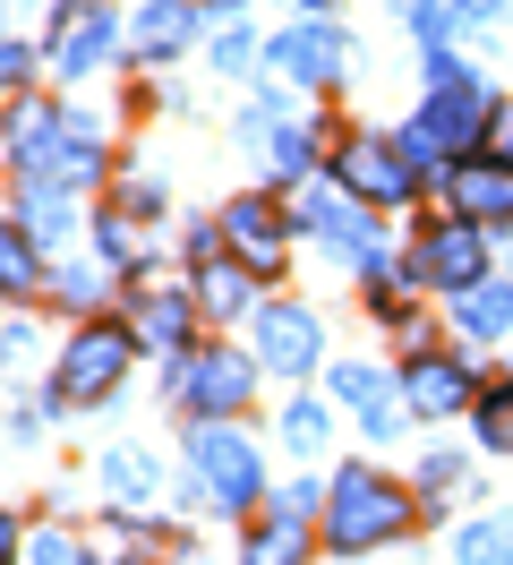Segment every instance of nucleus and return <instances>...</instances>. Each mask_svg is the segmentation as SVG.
I'll use <instances>...</instances> for the list:
<instances>
[{"label": "nucleus", "instance_id": "20", "mask_svg": "<svg viewBox=\"0 0 513 565\" xmlns=\"http://www.w3.org/2000/svg\"><path fill=\"white\" fill-rule=\"evenodd\" d=\"M248 275H257V266H223V257H205L189 291H197L205 318H239V309H248Z\"/></svg>", "mask_w": 513, "mask_h": 565}, {"label": "nucleus", "instance_id": "8", "mask_svg": "<svg viewBox=\"0 0 513 565\" xmlns=\"http://www.w3.org/2000/svg\"><path fill=\"white\" fill-rule=\"evenodd\" d=\"M403 403H410V420H453V412H479V377L453 352H410Z\"/></svg>", "mask_w": 513, "mask_h": 565}, {"label": "nucleus", "instance_id": "2", "mask_svg": "<svg viewBox=\"0 0 513 565\" xmlns=\"http://www.w3.org/2000/svg\"><path fill=\"white\" fill-rule=\"evenodd\" d=\"M189 471H197V505L214 514H248L266 489V462L232 420H189Z\"/></svg>", "mask_w": 513, "mask_h": 565}, {"label": "nucleus", "instance_id": "30", "mask_svg": "<svg viewBox=\"0 0 513 565\" xmlns=\"http://www.w3.org/2000/svg\"><path fill=\"white\" fill-rule=\"evenodd\" d=\"M453 480H462V462H453V455H428V471H419V489H428V497H453Z\"/></svg>", "mask_w": 513, "mask_h": 565}, {"label": "nucleus", "instance_id": "33", "mask_svg": "<svg viewBox=\"0 0 513 565\" xmlns=\"http://www.w3.org/2000/svg\"><path fill=\"white\" fill-rule=\"evenodd\" d=\"M205 9H232V0H205Z\"/></svg>", "mask_w": 513, "mask_h": 565}, {"label": "nucleus", "instance_id": "14", "mask_svg": "<svg viewBox=\"0 0 513 565\" xmlns=\"http://www.w3.org/2000/svg\"><path fill=\"white\" fill-rule=\"evenodd\" d=\"M453 206L471 214V223H513V163H496V154L462 163L453 172Z\"/></svg>", "mask_w": 513, "mask_h": 565}, {"label": "nucleus", "instance_id": "28", "mask_svg": "<svg viewBox=\"0 0 513 565\" xmlns=\"http://www.w3.org/2000/svg\"><path fill=\"white\" fill-rule=\"evenodd\" d=\"M137 223H146L137 206H111V214H103V257H111V266H137Z\"/></svg>", "mask_w": 513, "mask_h": 565}, {"label": "nucleus", "instance_id": "10", "mask_svg": "<svg viewBox=\"0 0 513 565\" xmlns=\"http://www.w3.org/2000/svg\"><path fill=\"white\" fill-rule=\"evenodd\" d=\"M223 241L239 248V266L282 275V241H291V223H282L274 198H232V206H223Z\"/></svg>", "mask_w": 513, "mask_h": 565}, {"label": "nucleus", "instance_id": "12", "mask_svg": "<svg viewBox=\"0 0 513 565\" xmlns=\"http://www.w3.org/2000/svg\"><path fill=\"white\" fill-rule=\"evenodd\" d=\"M111 35H120V26H111V9H103V0H68L61 26H52V70H61V77H86L103 52H111Z\"/></svg>", "mask_w": 513, "mask_h": 565}, {"label": "nucleus", "instance_id": "32", "mask_svg": "<svg viewBox=\"0 0 513 565\" xmlns=\"http://www.w3.org/2000/svg\"><path fill=\"white\" fill-rule=\"evenodd\" d=\"M488 154L513 163V104H496V120H488Z\"/></svg>", "mask_w": 513, "mask_h": 565}, {"label": "nucleus", "instance_id": "26", "mask_svg": "<svg viewBox=\"0 0 513 565\" xmlns=\"http://www.w3.org/2000/svg\"><path fill=\"white\" fill-rule=\"evenodd\" d=\"M462 565H513V523H471L462 531Z\"/></svg>", "mask_w": 513, "mask_h": 565}, {"label": "nucleus", "instance_id": "5", "mask_svg": "<svg viewBox=\"0 0 513 565\" xmlns=\"http://www.w3.org/2000/svg\"><path fill=\"white\" fill-rule=\"evenodd\" d=\"M410 275L428 282V291H479V282H488V232H479L471 214L437 223L428 241L410 248Z\"/></svg>", "mask_w": 513, "mask_h": 565}, {"label": "nucleus", "instance_id": "27", "mask_svg": "<svg viewBox=\"0 0 513 565\" xmlns=\"http://www.w3.org/2000/svg\"><path fill=\"white\" fill-rule=\"evenodd\" d=\"M479 446H496V455H513V394H479Z\"/></svg>", "mask_w": 513, "mask_h": 565}, {"label": "nucleus", "instance_id": "29", "mask_svg": "<svg viewBox=\"0 0 513 565\" xmlns=\"http://www.w3.org/2000/svg\"><path fill=\"white\" fill-rule=\"evenodd\" d=\"M26 565H86V548H77L68 531H34V540H26Z\"/></svg>", "mask_w": 513, "mask_h": 565}, {"label": "nucleus", "instance_id": "22", "mask_svg": "<svg viewBox=\"0 0 513 565\" xmlns=\"http://www.w3.org/2000/svg\"><path fill=\"white\" fill-rule=\"evenodd\" d=\"M18 223H26L34 241H68V232H77V206H68L52 180H26V206H18Z\"/></svg>", "mask_w": 513, "mask_h": 565}, {"label": "nucleus", "instance_id": "31", "mask_svg": "<svg viewBox=\"0 0 513 565\" xmlns=\"http://www.w3.org/2000/svg\"><path fill=\"white\" fill-rule=\"evenodd\" d=\"M239 61H248V26H223L214 35V70H239Z\"/></svg>", "mask_w": 513, "mask_h": 565}, {"label": "nucleus", "instance_id": "18", "mask_svg": "<svg viewBox=\"0 0 513 565\" xmlns=\"http://www.w3.org/2000/svg\"><path fill=\"white\" fill-rule=\"evenodd\" d=\"M197 26V0H146L137 9V61H171Z\"/></svg>", "mask_w": 513, "mask_h": 565}, {"label": "nucleus", "instance_id": "15", "mask_svg": "<svg viewBox=\"0 0 513 565\" xmlns=\"http://www.w3.org/2000/svg\"><path fill=\"white\" fill-rule=\"evenodd\" d=\"M197 334V291H146L137 300V343L146 352H180Z\"/></svg>", "mask_w": 513, "mask_h": 565}, {"label": "nucleus", "instance_id": "16", "mask_svg": "<svg viewBox=\"0 0 513 565\" xmlns=\"http://www.w3.org/2000/svg\"><path fill=\"white\" fill-rule=\"evenodd\" d=\"M453 334L462 343H496V334H513V282H479V291H453Z\"/></svg>", "mask_w": 513, "mask_h": 565}, {"label": "nucleus", "instance_id": "13", "mask_svg": "<svg viewBox=\"0 0 513 565\" xmlns=\"http://www.w3.org/2000/svg\"><path fill=\"white\" fill-rule=\"evenodd\" d=\"M334 403H351V412L368 420V437H394V428H403V386L376 377V369H360V360L334 369Z\"/></svg>", "mask_w": 513, "mask_h": 565}, {"label": "nucleus", "instance_id": "24", "mask_svg": "<svg viewBox=\"0 0 513 565\" xmlns=\"http://www.w3.org/2000/svg\"><path fill=\"white\" fill-rule=\"evenodd\" d=\"M0 282H9V291H34V282H43V266H34V232H26V223H9V232H0Z\"/></svg>", "mask_w": 513, "mask_h": 565}, {"label": "nucleus", "instance_id": "7", "mask_svg": "<svg viewBox=\"0 0 513 565\" xmlns=\"http://www.w3.org/2000/svg\"><path fill=\"white\" fill-rule=\"evenodd\" d=\"M274 70L300 77V86H334V77L360 70V43L342 35V26H325V18H308L291 35H274Z\"/></svg>", "mask_w": 513, "mask_h": 565}, {"label": "nucleus", "instance_id": "11", "mask_svg": "<svg viewBox=\"0 0 513 565\" xmlns=\"http://www.w3.org/2000/svg\"><path fill=\"white\" fill-rule=\"evenodd\" d=\"M257 360H266L274 377H308V369H317V318L291 309V300L257 309Z\"/></svg>", "mask_w": 513, "mask_h": 565}, {"label": "nucleus", "instance_id": "36", "mask_svg": "<svg viewBox=\"0 0 513 565\" xmlns=\"http://www.w3.org/2000/svg\"><path fill=\"white\" fill-rule=\"evenodd\" d=\"M189 565H197V557H189Z\"/></svg>", "mask_w": 513, "mask_h": 565}, {"label": "nucleus", "instance_id": "19", "mask_svg": "<svg viewBox=\"0 0 513 565\" xmlns=\"http://www.w3.org/2000/svg\"><path fill=\"white\" fill-rule=\"evenodd\" d=\"M239 565H308V523H300V514L257 523V531H248V548H239Z\"/></svg>", "mask_w": 513, "mask_h": 565}, {"label": "nucleus", "instance_id": "4", "mask_svg": "<svg viewBox=\"0 0 513 565\" xmlns=\"http://www.w3.org/2000/svg\"><path fill=\"white\" fill-rule=\"evenodd\" d=\"M334 180L360 198V206H403L410 180H419V163H410L403 138H385V129H360V138L334 146Z\"/></svg>", "mask_w": 513, "mask_h": 565}, {"label": "nucleus", "instance_id": "1", "mask_svg": "<svg viewBox=\"0 0 513 565\" xmlns=\"http://www.w3.org/2000/svg\"><path fill=\"white\" fill-rule=\"evenodd\" d=\"M410 523H419V505H410L403 480H385L376 462H342L334 471V489H325V548L376 557V548H394Z\"/></svg>", "mask_w": 513, "mask_h": 565}, {"label": "nucleus", "instance_id": "34", "mask_svg": "<svg viewBox=\"0 0 513 565\" xmlns=\"http://www.w3.org/2000/svg\"><path fill=\"white\" fill-rule=\"evenodd\" d=\"M18 9H43V0H18Z\"/></svg>", "mask_w": 513, "mask_h": 565}, {"label": "nucleus", "instance_id": "3", "mask_svg": "<svg viewBox=\"0 0 513 565\" xmlns=\"http://www.w3.org/2000/svg\"><path fill=\"white\" fill-rule=\"evenodd\" d=\"M137 352H146L137 326H77L68 352H61V369H52V403H61V412H95L103 394L129 377Z\"/></svg>", "mask_w": 513, "mask_h": 565}, {"label": "nucleus", "instance_id": "23", "mask_svg": "<svg viewBox=\"0 0 513 565\" xmlns=\"http://www.w3.org/2000/svg\"><path fill=\"white\" fill-rule=\"evenodd\" d=\"M52 138H61V120L43 104H18V120H9V154H18V172H34L43 154H52Z\"/></svg>", "mask_w": 513, "mask_h": 565}, {"label": "nucleus", "instance_id": "35", "mask_svg": "<svg viewBox=\"0 0 513 565\" xmlns=\"http://www.w3.org/2000/svg\"><path fill=\"white\" fill-rule=\"evenodd\" d=\"M308 9H325V0H308Z\"/></svg>", "mask_w": 513, "mask_h": 565}, {"label": "nucleus", "instance_id": "6", "mask_svg": "<svg viewBox=\"0 0 513 565\" xmlns=\"http://www.w3.org/2000/svg\"><path fill=\"white\" fill-rule=\"evenodd\" d=\"M248 386H257V369H248L232 343H205V352L180 360V403H189V412H205V420L248 412Z\"/></svg>", "mask_w": 513, "mask_h": 565}, {"label": "nucleus", "instance_id": "25", "mask_svg": "<svg viewBox=\"0 0 513 565\" xmlns=\"http://www.w3.org/2000/svg\"><path fill=\"white\" fill-rule=\"evenodd\" d=\"M325 437H334V420L317 403H282V446L291 455H325Z\"/></svg>", "mask_w": 513, "mask_h": 565}, {"label": "nucleus", "instance_id": "21", "mask_svg": "<svg viewBox=\"0 0 513 565\" xmlns=\"http://www.w3.org/2000/svg\"><path fill=\"white\" fill-rule=\"evenodd\" d=\"M103 489H111V505H154V455L111 446V455H103Z\"/></svg>", "mask_w": 513, "mask_h": 565}, {"label": "nucleus", "instance_id": "17", "mask_svg": "<svg viewBox=\"0 0 513 565\" xmlns=\"http://www.w3.org/2000/svg\"><path fill=\"white\" fill-rule=\"evenodd\" d=\"M239 138H248V154H257L274 180H300L308 172V129H282L274 111H248V120H239Z\"/></svg>", "mask_w": 513, "mask_h": 565}, {"label": "nucleus", "instance_id": "9", "mask_svg": "<svg viewBox=\"0 0 513 565\" xmlns=\"http://www.w3.org/2000/svg\"><path fill=\"white\" fill-rule=\"evenodd\" d=\"M368 214H376V206H360L351 189H317V198L300 206V223H308V232H317L325 248H351V257H360L368 275H385V257H376V232H368Z\"/></svg>", "mask_w": 513, "mask_h": 565}]
</instances>
